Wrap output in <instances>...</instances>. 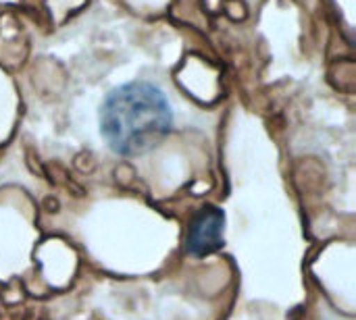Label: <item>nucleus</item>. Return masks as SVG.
<instances>
[{
  "label": "nucleus",
  "instance_id": "f03ea898",
  "mask_svg": "<svg viewBox=\"0 0 356 320\" xmlns=\"http://www.w3.org/2000/svg\"><path fill=\"white\" fill-rule=\"evenodd\" d=\"M223 227L225 217L217 206H204L192 219L188 229V252L192 256H209L223 246Z\"/></svg>",
  "mask_w": 356,
  "mask_h": 320
},
{
  "label": "nucleus",
  "instance_id": "f257e3e1",
  "mask_svg": "<svg viewBox=\"0 0 356 320\" xmlns=\"http://www.w3.org/2000/svg\"><path fill=\"white\" fill-rule=\"evenodd\" d=\"M173 127V110L156 85L131 81L115 87L100 106V133L121 156H140L156 148Z\"/></svg>",
  "mask_w": 356,
  "mask_h": 320
}]
</instances>
